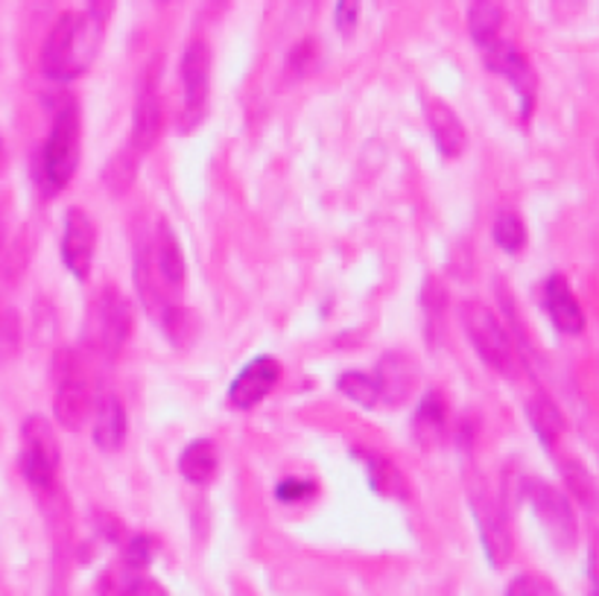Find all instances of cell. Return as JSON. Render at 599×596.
<instances>
[{"label": "cell", "instance_id": "1", "mask_svg": "<svg viewBox=\"0 0 599 596\" xmlns=\"http://www.w3.org/2000/svg\"><path fill=\"white\" fill-rule=\"evenodd\" d=\"M103 21L91 12H67L53 24L42 47V71L50 79L83 76L99 53Z\"/></svg>", "mask_w": 599, "mask_h": 596}, {"label": "cell", "instance_id": "2", "mask_svg": "<svg viewBox=\"0 0 599 596\" xmlns=\"http://www.w3.org/2000/svg\"><path fill=\"white\" fill-rule=\"evenodd\" d=\"M76 164H80V108L71 97L59 106L53 117V129H50L48 141L39 152V167H35V179L48 196L67 188L74 179Z\"/></svg>", "mask_w": 599, "mask_h": 596}, {"label": "cell", "instance_id": "3", "mask_svg": "<svg viewBox=\"0 0 599 596\" xmlns=\"http://www.w3.org/2000/svg\"><path fill=\"white\" fill-rule=\"evenodd\" d=\"M132 305L129 298L115 287H106L88 307L85 316V342L106 356H117L132 337Z\"/></svg>", "mask_w": 599, "mask_h": 596}, {"label": "cell", "instance_id": "4", "mask_svg": "<svg viewBox=\"0 0 599 596\" xmlns=\"http://www.w3.org/2000/svg\"><path fill=\"white\" fill-rule=\"evenodd\" d=\"M462 322H465V331L474 342L476 354L483 356L485 363L501 374L515 372V345H512L509 331L503 328L494 310H488L480 301H469L462 307Z\"/></svg>", "mask_w": 599, "mask_h": 596}, {"label": "cell", "instance_id": "5", "mask_svg": "<svg viewBox=\"0 0 599 596\" xmlns=\"http://www.w3.org/2000/svg\"><path fill=\"white\" fill-rule=\"evenodd\" d=\"M21 441H24V450H21V471H24L27 482L39 489V494H48L56 482L59 471V441L56 433L50 427L44 418L33 415L27 418L24 430H21Z\"/></svg>", "mask_w": 599, "mask_h": 596}, {"label": "cell", "instance_id": "6", "mask_svg": "<svg viewBox=\"0 0 599 596\" xmlns=\"http://www.w3.org/2000/svg\"><path fill=\"white\" fill-rule=\"evenodd\" d=\"M91 406H94L91 404V390L80 369H76L74 354L62 351L56 356V401H53L56 422L71 433L83 430Z\"/></svg>", "mask_w": 599, "mask_h": 596}, {"label": "cell", "instance_id": "7", "mask_svg": "<svg viewBox=\"0 0 599 596\" xmlns=\"http://www.w3.org/2000/svg\"><path fill=\"white\" fill-rule=\"evenodd\" d=\"M524 494L529 500V505L538 514V521L547 530L553 544L558 550H570L576 544V518L574 509H570V500L558 489H553L550 482L542 480H526Z\"/></svg>", "mask_w": 599, "mask_h": 596}, {"label": "cell", "instance_id": "8", "mask_svg": "<svg viewBox=\"0 0 599 596\" xmlns=\"http://www.w3.org/2000/svg\"><path fill=\"white\" fill-rule=\"evenodd\" d=\"M181 85H185L181 120L185 129H190L206 115L208 92H211V47L202 39H193L181 53Z\"/></svg>", "mask_w": 599, "mask_h": 596}, {"label": "cell", "instance_id": "9", "mask_svg": "<svg viewBox=\"0 0 599 596\" xmlns=\"http://www.w3.org/2000/svg\"><path fill=\"white\" fill-rule=\"evenodd\" d=\"M483 58L488 71H494V74H501L509 79L512 88H515L517 97H521V106H524L521 108V115H524V120H526L535 106V74H533V67H529V62H526L524 53H521L515 44L494 39V42H488L483 47Z\"/></svg>", "mask_w": 599, "mask_h": 596}, {"label": "cell", "instance_id": "10", "mask_svg": "<svg viewBox=\"0 0 599 596\" xmlns=\"http://www.w3.org/2000/svg\"><path fill=\"white\" fill-rule=\"evenodd\" d=\"M471 505H474L476 526H480V539H483L488 562L492 567H503L512 558V532L506 523V512L488 494H474Z\"/></svg>", "mask_w": 599, "mask_h": 596}, {"label": "cell", "instance_id": "11", "mask_svg": "<svg viewBox=\"0 0 599 596\" xmlns=\"http://www.w3.org/2000/svg\"><path fill=\"white\" fill-rule=\"evenodd\" d=\"M281 365L275 356H258L255 363H249L243 372L238 374V381L231 383L229 404L238 409H252L279 386Z\"/></svg>", "mask_w": 599, "mask_h": 596}, {"label": "cell", "instance_id": "12", "mask_svg": "<svg viewBox=\"0 0 599 596\" xmlns=\"http://www.w3.org/2000/svg\"><path fill=\"white\" fill-rule=\"evenodd\" d=\"M94 246H97V232H94V223L88 216L74 207L67 211L65 220V234H62V260L76 278H85L91 269V260H94Z\"/></svg>", "mask_w": 599, "mask_h": 596}, {"label": "cell", "instance_id": "13", "mask_svg": "<svg viewBox=\"0 0 599 596\" xmlns=\"http://www.w3.org/2000/svg\"><path fill=\"white\" fill-rule=\"evenodd\" d=\"M416 377H419V369L412 365V360H407L403 354H386L375 369L380 401L392 406L403 404L416 390Z\"/></svg>", "mask_w": 599, "mask_h": 596}, {"label": "cell", "instance_id": "14", "mask_svg": "<svg viewBox=\"0 0 599 596\" xmlns=\"http://www.w3.org/2000/svg\"><path fill=\"white\" fill-rule=\"evenodd\" d=\"M544 301H547V313H550L553 324L561 333H582L585 313L579 301H576L570 284L561 275H553L547 287H544Z\"/></svg>", "mask_w": 599, "mask_h": 596}, {"label": "cell", "instance_id": "15", "mask_svg": "<svg viewBox=\"0 0 599 596\" xmlns=\"http://www.w3.org/2000/svg\"><path fill=\"white\" fill-rule=\"evenodd\" d=\"M428 124H430V132H433L435 147H439V152H442L444 158H456L465 152L469 138H465L462 120L456 117V111H453L448 103H442V99H430Z\"/></svg>", "mask_w": 599, "mask_h": 596}, {"label": "cell", "instance_id": "16", "mask_svg": "<svg viewBox=\"0 0 599 596\" xmlns=\"http://www.w3.org/2000/svg\"><path fill=\"white\" fill-rule=\"evenodd\" d=\"M158 135H161V103L153 85H147L138 97L135 117H132V149L135 152H149L156 147Z\"/></svg>", "mask_w": 599, "mask_h": 596}, {"label": "cell", "instance_id": "17", "mask_svg": "<svg viewBox=\"0 0 599 596\" xmlns=\"http://www.w3.org/2000/svg\"><path fill=\"white\" fill-rule=\"evenodd\" d=\"M126 439V409L115 395H103L94 413V441L99 450H120Z\"/></svg>", "mask_w": 599, "mask_h": 596}, {"label": "cell", "instance_id": "18", "mask_svg": "<svg viewBox=\"0 0 599 596\" xmlns=\"http://www.w3.org/2000/svg\"><path fill=\"white\" fill-rule=\"evenodd\" d=\"M444 424H448V406H444V397L439 392H430L424 395V401L416 409V418H412V436L419 441L424 450H433L439 441L444 439Z\"/></svg>", "mask_w": 599, "mask_h": 596}, {"label": "cell", "instance_id": "19", "mask_svg": "<svg viewBox=\"0 0 599 596\" xmlns=\"http://www.w3.org/2000/svg\"><path fill=\"white\" fill-rule=\"evenodd\" d=\"M357 459H362L366 471H369V486L380 497H395V500H407L410 497V486H407L403 473L398 471V465L392 459L371 454V450H360V447H357Z\"/></svg>", "mask_w": 599, "mask_h": 596}, {"label": "cell", "instance_id": "20", "mask_svg": "<svg viewBox=\"0 0 599 596\" xmlns=\"http://www.w3.org/2000/svg\"><path fill=\"white\" fill-rule=\"evenodd\" d=\"M217 465H220V459H217V447L206 439L190 441L179 456L181 477L188 482H193V486H206V482L214 480Z\"/></svg>", "mask_w": 599, "mask_h": 596}, {"label": "cell", "instance_id": "21", "mask_svg": "<svg viewBox=\"0 0 599 596\" xmlns=\"http://www.w3.org/2000/svg\"><path fill=\"white\" fill-rule=\"evenodd\" d=\"M156 269L161 275V281L167 287H179L185 281V255H181L179 241H176V234L170 232V225L161 223L158 225V241H156Z\"/></svg>", "mask_w": 599, "mask_h": 596}, {"label": "cell", "instance_id": "22", "mask_svg": "<svg viewBox=\"0 0 599 596\" xmlns=\"http://www.w3.org/2000/svg\"><path fill=\"white\" fill-rule=\"evenodd\" d=\"M526 415H529L535 436L547 447L556 445L558 436L565 433V415H561V409H558L547 395H535L533 401L526 404Z\"/></svg>", "mask_w": 599, "mask_h": 596}, {"label": "cell", "instance_id": "23", "mask_svg": "<svg viewBox=\"0 0 599 596\" xmlns=\"http://www.w3.org/2000/svg\"><path fill=\"white\" fill-rule=\"evenodd\" d=\"M503 26V9L497 0H471L469 9V30L480 47L497 39Z\"/></svg>", "mask_w": 599, "mask_h": 596}, {"label": "cell", "instance_id": "24", "mask_svg": "<svg viewBox=\"0 0 599 596\" xmlns=\"http://www.w3.org/2000/svg\"><path fill=\"white\" fill-rule=\"evenodd\" d=\"M140 579H144V576H140V571L129 567V564L120 558V564L108 567V571L99 576L97 594L99 596H135Z\"/></svg>", "mask_w": 599, "mask_h": 596}, {"label": "cell", "instance_id": "25", "mask_svg": "<svg viewBox=\"0 0 599 596\" xmlns=\"http://www.w3.org/2000/svg\"><path fill=\"white\" fill-rule=\"evenodd\" d=\"M561 473H565L567 491H570V494H574L585 509H591L593 512V509L599 505V494H597V486H593V480H591V473L585 471L579 462H574V459L561 462Z\"/></svg>", "mask_w": 599, "mask_h": 596}, {"label": "cell", "instance_id": "26", "mask_svg": "<svg viewBox=\"0 0 599 596\" xmlns=\"http://www.w3.org/2000/svg\"><path fill=\"white\" fill-rule=\"evenodd\" d=\"M337 386L345 397H351L354 404L375 406L380 401V390H378V381H375V374L345 372L343 377H339Z\"/></svg>", "mask_w": 599, "mask_h": 596}, {"label": "cell", "instance_id": "27", "mask_svg": "<svg viewBox=\"0 0 599 596\" xmlns=\"http://www.w3.org/2000/svg\"><path fill=\"white\" fill-rule=\"evenodd\" d=\"M494 241L503 252H521L526 246V225L515 211H501L494 220Z\"/></svg>", "mask_w": 599, "mask_h": 596}, {"label": "cell", "instance_id": "28", "mask_svg": "<svg viewBox=\"0 0 599 596\" xmlns=\"http://www.w3.org/2000/svg\"><path fill=\"white\" fill-rule=\"evenodd\" d=\"M135 158H132V152H120V156H115L112 161H108L106 173H103V182H106L108 191L115 193H126L132 188V182H135Z\"/></svg>", "mask_w": 599, "mask_h": 596}, {"label": "cell", "instance_id": "29", "mask_svg": "<svg viewBox=\"0 0 599 596\" xmlns=\"http://www.w3.org/2000/svg\"><path fill=\"white\" fill-rule=\"evenodd\" d=\"M506 596H558V590L553 588L550 582L542 579V576L524 573V576H517V579L509 582Z\"/></svg>", "mask_w": 599, "mask_h": 596}, {"label": "cell", "instance_id": "30", "mask_svg": "<svg viewBox=\"0 0 599 596\" xmlns=\"http://www.w3.org/2000/svg\"><path fill=\"white\" fill-rule=\"evenodd\" d=\"M153 553H156V544L147 535H135V539L126 541L124 546V562L135 571H144L149 562H153Z\"/></svg>", "mask_w": 599, "mask_h": 596}, {"label": "cell", "instance_id": "31", "mask_svg": "<svg viewBox=\"0 0 599 596\" xmlns=\"http://www.w3.org/2000/svg\"><path fill=\"white\" fill-rule=\"evenodd\" d=\"M337 30L343 35H351L360 21V0H337V12H334Z\"/></svg>", "mask_w": 599, "mask_h": 596}, {"label": "cell", "instance_id": "32", "mask_svg": "<svg viewBox=\"0 0 599 596\" xmlns=\"http://www.w3.org/2000/svg\"><path fill=\"white\" fill-rule=\"evenodd\" d=\"M275 494H279V500H284V503H298V500H307V497L316 494V482L284 480L279 489H275Z\"/></svg>", "mask_w": 599, "mask_h": 596}, {"label": "cell", "instance_id": "33", "mask_svg": "<svg viewBox=\"0 0 599 596\" xmlns=\"http://www.w3.org/2000/svg\"><path fill=\"white\" fill-rule=\"evenodd\" d=\"M313 42H302L296 50H293V56H290V71H296L298 76L307 71V62H313Z\"/></svg>", "mask_w": 599, "mask_h": 596}, {"label": "cell", "instance_id": "34", "mask_svg": "<svg viewBox=\"0 0 599 596\" xmlns=\"http://www.w3.org/2000/svg\"><path fill=\"white\" fill-rule=\"evenodd\" d=\"M588 573H591L593 588H599V532L591 539V553H588Z\"/></svg>", "mask_w": 599, "mask_h": 596}, {"label": "cell", "instance_id": "35", "mask_svg": "<svg viewBox=\"0 0 599 596\" xmlns=\"http://www.w3.org/2000/svg\"><path fill=\"white\" fill-rule=\"evenodd\" d=\"M135 596H167V594H165V588L158 585V582L140 579V585H138V590H135Z\"/></svg>", "mask_w": 599, "mask_h": 596}, {"label": "cell", "instance_id": "36", "mask_svg": "<svg viewBox=\"0 0 599 596\" xmlns=\"http://www.w3.org/2000/svg\"><path fill=\"white\" fill-rule=\"evenodd\" d=\"M3 164H7V152H3V138H0V173H3Z\"/></svg>", "mask_w": 599, "mask_h": 596}, {"label": "cell", "instance_id": "37", "mask_svg": "<svg viewBox=\"0 0 599 596\" xmlns=\"http://www.w3.org/2000/svg\"><path fill=\"white\" fill-rule=\"evenodd\" d=\"M0 252H3V225H0Z\"/></svg>", "mask_w": 599, "mask_h": 596}, {"label": "cell", "instance_id": "38", "mask_svg": "<svg viewBox=\"0 0 599 596\" xmlns=\"http://www.w3.org/2000/svg\"><path fill=\"white\" fill-rule=\"evenodd\" d=\"M591 596H599V588H593V590H591Z\"/></svg>", "mask_w": 599, "mask_h": 596}]
</instances>
